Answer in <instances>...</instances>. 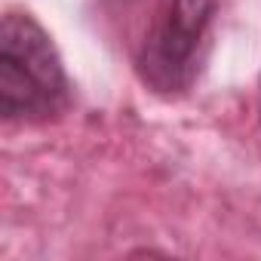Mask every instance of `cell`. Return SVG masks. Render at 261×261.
<instances>
[{
  "instance_id": "6da1fadb",
  "label": "cell",
  "mask_w": 261,
  "mask_h": 261,
  "mask_svg": "<svg viewBox=\"0 0 261 261\" xmlns=\"http://www.w3.org/2000/svg\"><path fill=\"white\" fill-rule=\"evenodd\" d=\"M74 101L65 62L31 16L10 10L0 22V114L7 123H49Z\"/></svg>"
},
{
  "instance_id": "7a4b0ae2",
  "label": "cell",
  "mask_w": 261,
  "mask_h": 261,
  "mask_svg": "<svg viewBox=\"0 0 261 261\" xmlns=\"http://www.w3.org/2000/svg\"><path fill=\"white\" fill-rule=\"evenodd\" d=\"M218 0H160L136 49V74L160 98L194 89L212 49Z\"/></svg>"
}]
</instances>
